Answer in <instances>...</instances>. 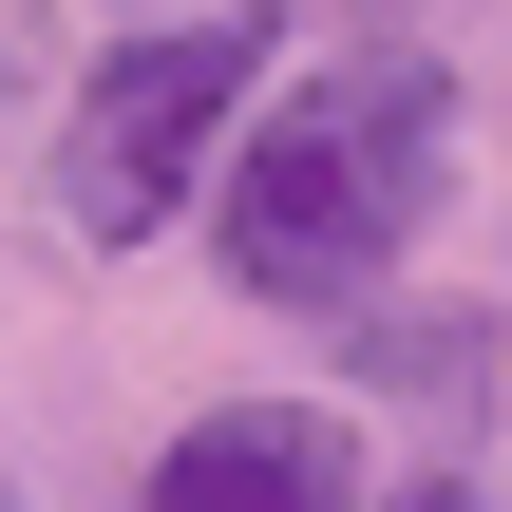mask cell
<instances>
[{"instance_id":"obj_2","label":"cell","mask_w":512,"mask_h":512,"mask_svg":"<svg viewBox=\"0 0 512 512\" xmlns=\"http://www.w3.org/2000/svg\"><path fill=\"white\" fill-rule=\"evenodd\" d=\"M266 76V0H209V19H152L95 57V95L57 114V228L76 247H152L190 209V171L228 152V95Z\"/></svg>"},{"instance_id":"obj_4","label":"cell","mask_w":512,"mask_h":512,"mask_svg":"<svg viewBox=\"0 0 512 512\" xmlns=\"http://www.w3.org/2000/svg\"><path fill=\"white\" fill-rule=\"evenodd\" d=\"M361 380L437 399V380H494V323H361Z\"/></svg>"},{"instance_id":"obj_1","label":"cell","mask_w":512,"mask_h":512,"mask_svg":"<svg viewBox=\"0 0 512 512\" xmlns=\"http://www.w3.org/2000/svg\"><path fill=\"white\" fill-rule=\"evenodd\" d=\"M437 171H456V76L437 57H323L228 171V285L285 304V323L380 304V266L418 247Z\"/></svg>"},{"instance_id":"obj_6","label":"cell","mask_w":512,"mask_h":512,"mask_svg":"<svg viewBox=\"0 0 512 512\" xmlns=\"http://www.w3.org/2000/svg\"><path fill=\"white\" fill-rule=\"evenodd\" d=\"M0 512H19V494H0Z\"/></svg>"},{"instance_id":"obj_3","label":"cell","mask_w":512,"mask_h":512,"mask_svg":"<svg viewBox=\"0 0 512 512\" xmlns=\"http://www.w3.org/2000/svg\"><path fill=\"white\" fill-rule=\"evenodd\" d=\"M152 512H380V494H361L342 399H209L152 456Z\"/></svg>"},{"instance_id":"obj_5","label":"cell","mask_w":512,"mask_h":512,"mask_svg":"<svg viewBox=\"0 0 512 512\" xmlns=\"http://www.w3.org/2000/svg\"><path fill=\"white\" fill-rule=\"evenodd\" d=\"M380 512H475V475H418V494H380Z\"/></svg>"}]
</instances>
